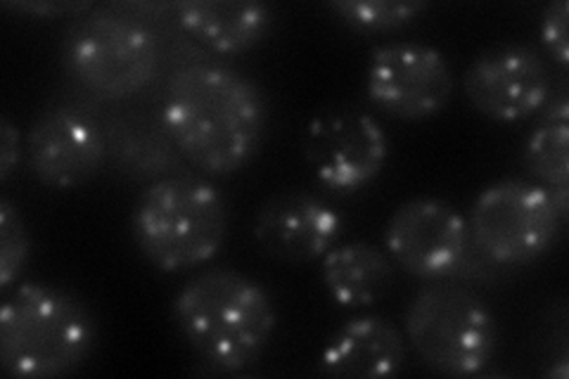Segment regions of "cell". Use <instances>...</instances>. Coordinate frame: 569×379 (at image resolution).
<instances>
[{"mask_svg": "<svg viewBox=\"0 0 569 379\" xmlns=\"http://www.w3.org/2000/svg\"><path fill=\"white\" fill-rule=\"evenodd\" d=\"M31 255V238L22 211L8 197L0 200V287L10 290Z\"/></svg>", "mask_w": 569, "mask_h": 379, "instance_id": "ffe728a7", "label": "cell"}, {"mask_svg": "<svg viewBox=\"0 0 569 379\" xmlns=\"http://www.w3.org/2000/svg\"><path fill=\"white\" fill-rule=\"evenodd\" d=\"M366 93L387 117L422 121L439 114L453 96V71L435 46L397 41L372 48Z\"/></svg>", "mask_w": 569, "mask_h": 379, "instance_id": "9c48e42d", "label": "cell"}, {"mask_svg": "<svg viewBox=\"0 0 569 379\" xmlns=\"http://www.w3.org/2000/svg\"><path fill=\"white\" fill-rule=\"evenodd\" d=\"M107 159L114 169L133 180H154L173 176L183 159L176 150L162 121L154 123L142 114H117L102 121Z\"/></svg>", "mask_w": 569, "mask_h": 379, "instance_id": "2e32d148", "label": "cell"}, {"mask_svg": "<svg viewBox=\"0 0 569 379\" xmlns=\"http://www.w3.org/2000/svg\"><path fill=\"white\" fill-rule=\"evenodd\" d=\"M173 322L202 363L219 372H240L252 368L271 345L276 306L240 270L209 268L176 295Z\"/></svg>", "mask_w": 569, "mask_h": 379, "instance_id": "7a4b0ae2", "label": "cell"}, {"mask_svg": "<svg viewBox=\"0 0 569 379\" xmlns=\"http://www.w3.org/2000/svg\"><path fill=\"white\" fill-rule=\"evenodd\" d=\"M62 60L88 93L104 100L138 96L159 69L152 29L121 8H93L67 29Z\"/></svg>", "mask_w": 569, "mask_h": 379, "instance_id": "5b68a950", "label": "cell"}, {"mask_svg": "<svg viewBox=\"0 0 569 379\" xmlns=\"http://www.w3.org/2000/svg\"><path fill=\"white\" fill-rule=\"evenodd\" d=\"M176 150L211 176L236 173L261 150L269 126L261 88L221 64H188L169 79L162 114Z\"/></svg>", "mask_w": 569, "mask_h": 379, "instance_id": "6da1fadb", "label": "cell"}, {"mask_svg": "<svg viewBox=\"0 0 569 379\" xmlns=\"http://www.w3.org/2000/svg\"><path fill=\"white\" fill-rule=\"evenodd\" d=\"M345 230L342 213L309 190H278L254 219V240L266 255L284 263L323 259Z\"/></svg>", "mask_w": 569, "mask_h": 379, "instance_id": "4fadbf2b", "label": "cell"}, {"mask_svg": "<svg viewBox=\"0 0 569 379\" xmlns=\"http://www.w3.org/2000/svg\"><path fill=\"white\" fill-rule=\"evenodd\" d=\"M567 22H569V6L567 0H556L546 6L541 17V39L546 50L550 52L562 69L569 64V39H567Z\"/></svg>", "mask_w": 569, "mask_h": 379, "instance_id": "44dd1931", "label": "cell"}, {"mask_svg": "<svg viewBox=\"0 0 569 379\" xmlns=\"http://www.w3.org/2000/svg\"><path fill=\"white\" fill-rule=\"evenodd\" d=\"M323 285L335 303L361 309L382 299L395 282V261L370 242L335 245L323 257Z\"/></svg>", "mask_w": 569, "mask_h": 379, "instance_id": "e0dca14e", "label": "cell"}, {"mask_svg": "<svg viewBox=\"0 0 569 379\" xmlns=\"http://www.w3.org/2000/svg\"><path fill=\"white\" fill-rule=\"evenodd\" d=\"M550 192V202H553V207H556V211H558V216H560V221L565 223L567 219H569V190L567 188H550L548 190Z\"/></svg>", "mask_w": 569, "mask_h": 379, "instance_id": "cb8c5ba5", "label": "cell"}, {"mask_svg": "<svg viewBox=\"0 0 569 379\" xmlns=\"http://www.w3.org/2000/svg\"><path fill=\"white\" fill-rule=\"evenodd\" d=\"M543 117L525 142V167L548 188L569 186V104L560 96L543 107Z\"/></svg>", "mask_w": 569, "mask_h": 379, "instance_id": "ac0fdd59", "label": "cell"}, {"mask_svg": "<svg viewBox=\"0 0 569 379\" xmlns=\"http://www.w3.org/2000/svg\"><path fill=\"white\" fill-rule=\"evenodd\" d=\"M328 8L353 31L389 33L418 20L427 10V3L422 0H335Z\"/></svg>", "mask_w": 569, "mask_h": 379, "instance_id": "d6986e66", "label": "cell"}, {"mask_svg": "<svg viewBox=\"0 0 569 379\" xmlns=\"http://www.w3.org/2000/svg\"><path fill=\"white\" fill-rule=\"evenodd\" d=\"M562 221L550 192L520 178L496 180L470 209V240L493 263L522 266L556 245Z\"/></svg>", "mask_w": 569, "mask_h": 379, "instance_id": "52a82bcc", "label": "cell"}, {"mask_svg": "<svg viewBox=\"0 0 569 379\" xmlns=\"http://www.w3.org/2000/svg\"><path fill=\"white\" fill-rule=\"evenodd\" d=\"M406 339L432 372L468 377L482 372L498 349L489 306L462 285L432 280L408 301Z\"/></svg>", "mask_w": 569, "mask_h": 379, "instance_id": "8992f818", "label": "cell"}, {"mask_svg": "<svg viewBox=\"0 0 569 379\" xmlns=\"http://www.w3.org/2000/svg\"><path fill=\"white\" fill-rule=\"evenodd\" d=\"M389 259L408 276L443 280L458 273L470 249L468 221L437 197H416L395 209L385 228Z\"/></svg>", "mask_w": 569, "mask_h": 379, "instance_id": "30bf717a", "label": "cell"}, {"mask_svg": "<svg viewBox=\"0 0 569 379\" xmlns=\"http://www.w3.org/2000/svg\"><path fill=\"white\" fill-rule=\"evenodd\" d=\"M29 171L41 186L79 188L96 178L107 161L102 121L79 104H50L27 133Z\"/></svg>", "mask_w": 569, "mask_h": 379, "instance_id": "8fae6325", "label": "cell"}, {"mask_svg": "<svg viewBox=\"0 0 569 379\" xmlns=\"http://www.w3.org/2000/svg\"><path fill=\"white\" fill-rule=\"evenodd\" d=\"M96 345L93 311L62 287L24 282L0 309V366L12 377L69 375L91 358Z\"/></svg>", "mask_w": 569, "mask_h": 379, "instance_id": "3957f363", "label": "cell"}, {"mask_svg": "<svg viewBox=\"0 0 569 379\" xmlns=\"http://www.w3.org/2000/svg\"><path fill=\"white\" fill-rule=\"evenodd\" d=\"M20 157H22V138L20 131H17V126L3 117L0 119V180H6L12 176L14 167L20 164Z\"/></svg>", "mask_w": 569, "mask_h": 379, "instance_id": "7402d4cb", "label": "cell"}, {"mask_svg": "<svg viewBox=\"0 0 569 379\" xmlns=\"http://www.w3.org/2000/svg\"><path fill=\"white\" fill-rule=\"evenodd\" d=\"M173 12L188 36L221 56L252 50L273 27L271 6L254 0H188Z\"/></svg>", "mask_w": 569, "mask_h": 379, "instance_id": "9a60e30c", "label": "cell"}, {"mask_svg": "<svg viewBox=\"0 0 569 379\" xmlns=\"http://www.w3.org/2000/svg\"><path fill=\"white\" fill-rule=\"evenodd\" d=\"M406 339L385 316H359L345 322L320 353V370L332 377H389L403 368Z\"/></svg>", "mask_w": 569, "mask_h": 379, "instance_id": "5bb4252c", "label": "cell"}, {"mask_svg": "<svg viewBox=\"0 0 569 379\" xmlns=\"http://www.w3.org/2000/svg\"><path fill=\"white\" fill-rule=\"evenodd\" d=\"M462 90L475 110L496 123H518L539 114L550 102L546 60L522 43L487 48L470 62Z\"/></svg>", "mask_w": 569, "mask_h": 379, "instance_id": "7c38bea8", "label": "cell"}, {"mask_svg": "<svg viewBox=\"0 0 569 379\" xmlns=\"http://www.w3.org/2000/svg\"><path fill=\"white\" fill-rule=\"evenodd\" d=\"M8 10L31 14V17H62V14H83L93 10V3H6Z\"/></svg>", "mask_w": 569, "mask_h": 379, "instance_id": "603a6c76", "label": "cell"}, {"mask_svg": "<svg viewBox=\"0 0 569 379\" xmlns=\"http://www.w3.org/2000/svg\"><path fill=\"white\" fill-rule=\"evenodd\" d=\"M301 150L320 186L332 192H356L370 186L389 159L382 123L353 104H332L307 123Z\"/></svg>", "mask_w": 569, "mask_h": 379, "instance_id": "ba28073f", "label": "cell"}, {"mask_svg": "<svg viewBox=\"0 0 569 379\" xmlns=\"http://www.w3.org/2000/svg\"><path fill=\"white\" fill-rule=\"evenodd\" d=\"M131 235L154 268L183 273L219 255L228 235V207L209 180L173 173L140 192Z\"/></svg>", "mask_w": 569, "mask_h": 379, "instance_id": "277c9868", "label": "cell"}]
</instances>
